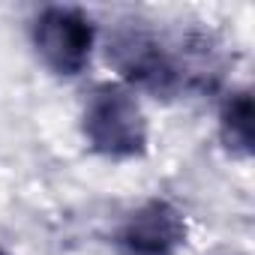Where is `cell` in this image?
I'll list each match as a JSON object with an SVG mask.
<instances>
[{
	"label": "cell",
	"instance_id": "2",
	"mask_svg": "<svg viewBox=\"0 0 255 255\" xmlns=\"http://www.w3.org/2000/svg\"><path fill=\"white\" fill-rule=\"evenodd\" d=\"M78 126L90 153L102 159H141L150 147L147 117L132 90L120 81H102L90 90Z\"/></svg>",
	"mask_w": 255,
	"mask_h": 255
},
{
	"label": "cell",
	"instance_id": "3",
	"mask_svg": "<svg viewBox=\"0 0 255 255\" xmlns=\"http://www.w3.org/2000/svg\"><path fill=\"white\" fill-rule=\"evenodd\" d=\"M30 42L39 60L54 75L75 78L90 63L96 45V24L78 6H45L30 24Z\"/></svg>",
	"mask_w": 255,
	"mask_h": 255
},
{
	"label": "cell",
	"instance_id": "4",
	"mask_svg": "<svg viewBox=\"0 0 255 255\" xmlns=\"http://www.w3.org/2000/svg\"><path fill=\"white\" fill-rule=\"evenodd\" d=\"M189 240L186 213L168 198H147L114 228L117 255H180Z\"/></svg>",
	"mask_w": 255,
	"mask_h": 255
},
{
	"label": "cell",
	"instance_id": "5",
	"mask_svg": "<svg viewBox=\"0 0 255 255\" xmlns=\"http://www.w3.org/2000/svg\"><path fill=\"white\" fill-rule=\"evenodd\" d=\"M219 141L234 159L252 156V96L249 90H234L219 108Z\"/></svg>",
	"mask_w": 255,
	"mask_h": 255
},
{
	"label": "cell",
	"instance_id": "1",
	"mask_svg": "<svg viewBox=\"0 0 255 255\" xmlns=\"http://www.w3.org/2000/svg\"><path fill=\"white\" fill-rule=\"evenodd\" d=\"M108 63L117 69L123 87L156 99L216 90L225 75V51L204 30L165 36L141 24H123L108 36Z\"/></svg>",
	"mask_w": 255,
	"mask_h": 255
},
{
	"label": "cell",
	"instance_id": "6",
	"mask_svg": "<svg viewBox=\"0 0 255 255\" xmlns=\"http://www.w3.org/2000/svg\"><path fill=\"white\" fill-rule=\"evenodd\" d=\"M0 255H9V252H6V249H3V246H0Z\"/></svg>",
	"mask_w": 255,
	"mask_h": 255
}]
</instances>
